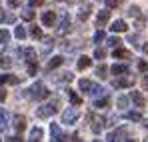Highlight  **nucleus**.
Listing matches in <instances>:
<instances>
[{"label":"nucleus","instance_id":"nucleus-1","mask_svg":"<svg viewBox=\"0 0 148 142\" xmlns=\"http://www.w3.org/2000/svg\"><path fill=\"white\" fill-rule=\"evenodd\" d=\"M48 94H50L48 88H46L42 82H34L28 90H24V96H26V98H36V100H44Z\"/></svg>","mask_w":148,"mask_h":142},{"label":"nucleus","instance_id":"nucleus-2","mask_svg":"<svg viewBox=\"0 0 148 142\" xmlns=\"http://www.w3.org/2000/svg\"><path fill=\"white\" fill-rule=\"evenodd\" d=\"M58 106H60V100H58V98H54L52 102L42 104L40 108H36V116H38V118H48V116H52V114L58 110Z\"/></svg>","mask_w":148,"mask_h":142},{"label":"nucleus","instance_id":"nucleus-3","mask_svg":"<svg viewBox=\"0 0 148 142\" xmlns=\"http://www.w3.org/2000/svg\"><path fill=\"white\" fill-rule=\"evenodd\" d=\"M78 116H80V112H78V108H76V106L66 108V110L62 112V122H64V124H74V122L78 120Z\"/></svg>","mask_w":148,"mask_h":142},{"label":"nucleus","instance_id":"nucleus-4","mask_svg":"<svg viewBox=\"0 0 148 142\" xmlns=\"http://www.w3.org/2000/svg\"><path fill=\"white\" fill-rule=\"evenodd\" d=\"M132 84H134V78L132 76H120V78H116L114 82H112V86L114 88H132Z\"/></svg>","mask_w":148,"mask_h":142},{"label":"nucleus","instance_id":"nucleus-5","mask_svg":"<svg viewBox=\"0 0 148 142\" xmlns=\"http://www.w3.org/2000/svg\"><path fill=\"white\" fill-rule=\"evenodd\" d=\"M126 134H128V132H126V128H118V130H114V132H110V134H108V142H124L126 140Z\"/></svg>","mask_w":148,"mask_h":142},{"label":"nucleus","instance_id":"nucleus-6","mask_svg":"<svg viewBox=\"0 0 148 142\" xmlns=\"http://www.w3.org/2000/svg\"><path fill=\"white\" fill-rule=\"evenodd\" d=\"M64 136H62V130L58 124H50V142H62Z\"/></svg>","mask_w":148,"mask_h":142},{"label":"nucleus","instance_id":"nucleus-7","mask_svg":"<svg viewBox=\"0 0 148 142\" xmlns=\"http://www.w3.org/2000/svg\"><path fill=\"white\" fill-rule=\"evenodd\" d=\"M12 124H14L16 132H24V128H26V118L22 116V114H16V116L12 118Z\"/></svg>","mask_w":148,"mask_h":142},{"label":"nucleus","instance_id":"nucleus-8","mask_svg":"<svg viewBox=\"0 0 148 142\" xmlns=\"http://www.w3.org/2000/svg\"><path fill=\"white\" fill-rule=\"evenodd\" d=\"M128 70H130V68H128L126 64H114V66L110 68V72H112L116 78H120V76H126V74H128Z\"/></svg>","mask_w":148,"mask_h":142},{"label":"nucleus","instance_id":"nucleus-9","mask_svg":"<svg viewBox=\"0 0 148 142\" xmlns=\"http://www.w3.org/2000/svg\"><path fill=\"white\" fill-rule=\"evenodd\" d=\"M104 124H106V118L96 116V118L92 120V132H94V134H100V132H102V128H104Z\"/></svg>","mask_w":148,"mask_h":142},{"label":"nucleus","instance_id":"nucleus-10","mask_svg":"<svg viewBox=\"0 0 148 142\" xmlns=\"http://www.w3.org/2000/svg\"><path fill=\"white\" fill-rule=\"evenodd\" d=\"M42 24H44V26H54V24H56V14H54L52 10L44 12V14H42Z\"/></svg>","mask_w":148,"mask_h":142},{"label":"nucleus","instance_id":"nucleus-11","mask_svg":"<svg viewBox=\"0 0 148 142\" xmlns=\"http://www.w3.org/2000/svg\"><path fill=\"white\" fill-rule=\"evenodd\" d=\"M66 32H70V20H68V16L64 14L62 20H60V24H58V34H66Z\"/></svg>","mask_w":148,"mask_h":142},{"label":"nucleus","instance_id":"nucleus-12","mask_svg":"<svg viewBox=\"0 0 148 142\" xmlns=\"http://www.w3.org/2000/svg\"><path fill=\"white\" fill-rule=\"evenodd\" d=\"M8 120H10V114H8V110L0 108V132H2V130H6V126H8Z\"/></svg>","mask_w":148,"mask_h":142},{"label":"nucleus","instance_id":"nucleus-13","mask_svg":"<svg viewBox=\"0 0 148 142\" xmlns=\"http://www.w3.org/2000/svg\"><path fill=\"white\" fill-rule=\"evenodd\" d=\"M62 62H64V58H62V56H52V58L48 60V66H46V68H48V70H54V68L62 66Z\"/></svg>","mask_w":148,"mask_h":142},{"label":"nucleus","instance_id":"nucleus-14","mask_svg":"<svg viewBox=\"0 0 148 142\" xmlns=\"http://www.w3.org/2000/svg\"><path fill=\"white\" fill-rule=\"evenodd\" d=\"M90 64H92V60L88 58V56H80L78 58V70H86V68H90Z\"/></svg>","mask_w":148,"mask_h":142},{"label":"nucleus","instance_id":"nucleus-15","mask_svg":"<svg viewBox=\"0 0 148 142\" xmlns=\"http://www.w3.org/2000/svg\"><path fill=\"white\" fill-rule=\"evenodd\" d=\"M78 86H80V90H82V92H86V94H90V92H92V86H94V84H92L90 80H86V78H82V80L78 82Z\"/></svg>","mask_w":148,"mask_h":142},{"label":"nucleus","instance_id":"nucleus-16","mask_svg":"<svg viewBox=\"0 0 148 142\" xmlns=\"http://www.w3.org/2000/svg\"><path fill=\"white\" fill-rule=\"evenodd\" d=\"M108 18H110V12H108V10H100L98 16H96V22H98V26H104V24L108 22Z\"/></svg>","mask_w":148,"mask_h":142},{"label":"nucleus","instance_id":"nucleus-17","mask_svg":"<svg viewBox=\"0 0 148 142\" xmlns=\"http://www.w3.org/2000/svg\"><path fill=\"white\" fill-rule=\"evenodd\" d=\"M126 28H128V26H126V22H124V20H114V22H112V26H110V30H112V32H124Z\"/></svg>","mask_w":148,"mask_h":142},{"label":"nucleus","instance_id":"nucleus-18","mask_svg":"<svg viewBox=\"0 0 148 142\" xmlns=\"http://www.w3.org/2000/svg\"><path fill=\"white\" fill-rule=\"evenodd\" d=\"M52 78H54V82H70L72 80V74L70 72H60L56 76H52Z\"/></svg>","mask_w":148,"mask_h":142},{"label":"nucleus","instance_id":"nucleus-19","mask_svg":"<svg viewBox=\"0 0 148 142\" xmlns=\"http://www.w3.org/2000/svg\"><path fill=\"white\" fill-rule=\"evenodd\" d=\"M114 58H118V60L130 58V50H124V48H114Z\"/></svg>","mask_w":148,"mask_h":142},{"label":"nucleus","instance_id":"nucleus-20","mask_svg":"<svg viewBox=\"0 0 148 142\" xmlns=\"http://www.w3.org/2000/svg\"><path fill=\"white\" fill-rule=\"evenodd\" d=\"M130 98L134 100V104H136L138 108H144V96L140 94V92H132V94H130Z\"/></svg>","mask_w":148,"mask_h":142},{"label":"nucleus","instance_id":"nucleus-21","mask_svg":"<svg viewBox=\"0 0 148 142\" xmlns=\"http://www.w3.org/2000/svg\"><path fill=\"white\" fill-rule=\"evenodd\" d=\"M24 58H26L28 64L36 62V52H34V48H26V50H24Z\"/></svg>","mask_w":148,"mask_h":142},{"label":"nucleus","instance_id":"nucleus-22","mask_svg":"<svg viewBox=\"0 0 148 142\" xmlns=\"http://www.w3.org/2000/svg\"><path fill=\"white\" fill-rule=\"evenodd\" d=\"M40 138H42V128H38V126H36V128H32V130H30V140H32V142H38Z\"/></svg>","mask_w":148,"mask_h":142},{"label":"nucleus","instance_id":"nucleus-23","mask_svg":"<svg viewBox=\"0 0 148 142\" xmlns=\"http://www.w3.org/2000/svg\"><path fill=\"white\" fill-rule=\"evenodd\" d=\"M68 98H70V102H72L74 106H80L82 104V98L76 94V90H68Z\"/></svg>","mask_w":148,"mask_h":142},{"label":"nucleus","instance_id":"nucleus-24","mask_svg":"<svg viewBox=\"0 0 148 142\" xmlns=\"http://www.w3.org/2000/svg\"><path fill=\"white\" fill-rule=\"evenodd\" d=\"M110 104V98L108 96H102V98H98L96 102H94V108H106Z\"/></svg>","mask_w":148,"mask_h":142},{"label":"nucleus","instance_id":"nucleus-25","mask_svg":"<svg viewBox=\"0 0 148 142\" xmlns=\"http://www.w3.org/2000/svg\"><path fill=\"white\" fill-rule=\"evenodd\" d=\"M88 16H90V6H82L80 12H78V18H80V20H86Z\"/></svg>","mask_w":148,"mask_h":142},{"label":"nucleus","instance_id":"nucleus-26","mask_svg":"<svg viewBox=\"0 0 148 142\" xmlns=\"http://www.w3.org/2000/svg\"><path fill=\"white\" fill-rule=\"evenodd\" d=\"M10 66H12V60H10L8 56L0 54V68H10Z\"/></svg>","mask_w":148,"mask_h":142},{"label":"nucleus","instance_id":"nucleus-27","mask_svg":"<svg viewBox=\"0 0 148 142\" xmlns=\"http://www.w3.org/2000/svg\"><path fill=\"white\" fill-rule=\"evenodd\" d=\"M42 42H44V52H48L50 48L54 46V38H52V36H44Z\"/></svg>","mask_w":148,"mask_h":142},{"label":"nucleus","instance_id":"nucleus-28","mask_svg":"<svg viewBox=\"0 0 148 142\" xmlns=\"http://www.w3.org/2000/svg\"><path fill=\"white\" fill-rule=\"evenodd\" d=\"M14 36H16L18 40L26 38V30H24V26H16V28H14Z\"/></svg>","mask_w":148,"mask_h":142},{"label":"nucleus","instance_id":"nucleus-29","mask_svg":"<svg viewBox=\"0 0 148 142\" xmlns=\"http://www.w3.org/2000/svg\"><path fill=\"white\" fill-rule=\"evenodd\" d=\"M8 40H10V32L0 28V44H8Z\"/></svg>","mask_w":148,"mask_h":142},{"label":"nucleus","instance_id":"nucleus-30","mask_svg":"<svg viewBox=\"0 0 148 142\" xmlns=\"http://www.w3.org/2000/svg\"><path fill=\"white\" fill-rule=\"evenodd\" d=\"M106 74H108V66H106V64H100L98 68H96V76H100V78H106Z\"/></svg>","mask_w":148,"mask_h":142},{"label":"nucleus","instance_id":"nucleus-31","mask_svg":"<svg viewBox=\"0 0 148 142\" xmlns=\"http://www.w3.org/2000/svg\"><path fill=\"white\" fill-rule=\"evenodd\" d=\"M126 118L132 120V122H140V120H142V114H140V112H128Z\"/></svg>","mask_w":148,"mask_h":142},{"label":"nucleus","instance_id":"nucleus-32","mask_svg":"<svg viewBox=\"0 0 148 142\" xmlns=\"http://www.w3.org/2000/svg\"><path fill=\"white\" fill-rule=\"evenodd\" d=\"M92 96H98V94H102V96H106V90L102 88V86H98V84H94L92 86V92H90Z\"/></svg>","mask_w":148,"mask_h":142},{"label":"nucleus","instance_id":"nucleus-33","mask_svg":"<svg viewBox=\"0 0 148 142\" xmlns=\"http://www.w3.org/2000/svg\"><path fill=\"white\" fill-rule=\"evenodd\" d=\"M30 34H32V38H42V30L38 26H30Z\"/></svg>","mask_w":148,"mask_h":142},{"label":"nucleus","instance_id":"nucleus-34","mask_svg":"<svg viewBox=\"0 0 148 142\" xmlns=\"http://www.w3.org/2000/svg\"><path fill=\"white\" fill-rule=\"evenodd\" d=\"M128 14H130V16H134V18H140V8H138V6H130Z\"/></svg>","mask_w":148,"mask_h":142},{"label":"nucleus","instance_id":"nucleus-35","mask_svg":"<svg viewBox=\"0 0 148 142\" xmlns=\"http://www.w3.org/2000/svg\"><path fill=\"white\" fill-rule=\"evenodd\" d=\"M104 40V30H96V34H94V44H100Z\"/></svg>","mask_w":148,"mask_h":142},{"label":"nucleus","instance_id":"nucleus-36","mask_svg":"<svg viewBox=\"0 0 148 142\" xmlns=\"http://www.w3.org/2000/svg\"><path fill=\"white\" fill-rule=\"evenodd\" d=\"M22 18H24V20H32V18H34V12H32V8H26L24 12H22Z\"/></svg>","mask_w":148,"mask_h":142},{"label":"nucleus","instance_id":"nucleus-37","mask_svg":"<svg viewBox=\"0 0 148 142\" xmlns=\"http://www.w3.org/2000/svg\"><path fill=\"white\" fill-rule=\"evenodd\" d=\"M94 58H98V60L106 58V50H102V48H96V50H94Z\"/></svg>","mask_w":148,"mask_h":142},{"label":"nucleus","instance_id":"nucleus-38","mask_svg":"<svg viewBox=\"0 0 148 142\" xmlns=\"http://www.w3.org/2000/svg\"><path fill=\"white\" fill-rule=\"evenodd\" d=\"M36 72H38V64H36V62H32V64H28V74H30V76H34Z\"/></svg>","mask_w":148,"mask_h":142},{"label":"nucleus","instance_id":"nucleus-39","mask_svg":"<svg viewBox=\"0 0 148 142\" xmlns=\"http://www.w3.org/2000/svg\"><path fill=\"white\" fill-rule=\"evenodd\" d=\"M120 44H122V42H120V38H108V46H114V48H118Z\"/></svg>","mask_w":148,"mask_h":142},{"label":"nucleus","instance_id":"nucleus-40","mask_svg":"<svg viewBox=\"0 0 148 142\" xmlns=\"http://www.w3.org/2000/svg\"><path fill=\"white\" fill-rule=\"evenodd\" d=\"M128 40H130V44H132V46H138V42H140V38H138V34H134V36L130 34V36H128Z\"/></svg>","mask_w":148,"mask_h":142},{"label":"nucleus","instance_id":"nucleus-41","mask_svg":"<svg viewBox=\"0 0 148 142\" xmlns=\"http://www.w3.org/2000/svg\"><path fill=\"white\" fill-rule=\"evenodd\" d=\"M116 104H118L120 108H126V104H128V98H124V96H120V98L116 100Z\"/></svg>","mask_w":148,"mask_h":142},{"label":"nucleus","instance_id":"nucleus-42","mask_svg":"<svg viewBox=\"0 0 148 142\" xmlns=\"http://www.w3.org/2000/svg\"><path fill=\"white\" fill-rule=\"evenodd\" d=\"M138 70H140V72H146L148 70V62H146V60H140V62H138Z\"/></svg>","mask_w":148,"mask_h":142},{"label":"nucleus","instance_id":"nucleus-43","mask_svg":"<svg viewBox=\"0 0 148 142\" xmlns=\"http://www.w3.org/2000/svg\"><path fill=\"white\" fill-rule=\"evenodd\" d=\"M118 4H120V0H106V6L108 8H116Z\"/></svg>","mask_w":148,"mask_h":142},{"label":"nucleus","instance_id":"nucleus-44","mask_svg":"<svg viewBox=\"0 0 148 142\" xmlns=\"http://www.w3.org/2000/svg\"><path fill=\"white\" fill-rule=\"evenodd\" d=\"M8 80H10V74H0V86H2V84H6Z\"/></svg>","mask_w":148,"mask_h":142},{"label":"nucleus","instance_id":"nucleus-45","mask_svg":"<svg viewBox=\"0 0 148 142\" xmlns=\"http://www.w3.org/2000/svg\"><path fill=\"white\" fill-rule=\"evenodd\" d=\"M28 4H30V6H42L44 0H28Z\"/></svg>","mask_w":148,"mask_h":142},{"label":"nucleus","instance_id":"nucleus-46","mask_svg":"<svg viewBox=\"0 0 148 142\" xmlns=\"http://www.w3.org/2000/svg\"><path fill=\"white\" fill-rule=\"evenodd\" d=\"M18 82H20V78H18V76H12V74H10V80H8V84H18Z\"/></svg>","mask_w":148,"mask_h":142},{"label":"nucleus","instance_id":"nucleus-47","mask_svg":"<svg viewBox=\"0 0 148 142\" xmlns=\"http://www.w3.org/2000/svg\"><path fill=\"white\" fill-rule=\"evenodd\" d=\"M8 4H10L12 8H16V6H20V4H22V0H8Z\"/></svg>","mask_w":148,"mask_h":142},{"label":"nucleus","instance_id":"nucleus-48","mask_svg":"<svg viewBox=\"0 0 148 142\" xmlns=\"http://www.w3.org/2000/svg\"><path fill=\"white\" fill-rule=\"evenodd\" d=\"M6 18H8V14H6V12H4V10H2V8H0V22H4V20H6Z\"/></svg>","mask_w":148,"mask_h":142},{"label":"nucleus","instance_id":"nucleus-49","mask_svg":"<svg viewBox=\"0 0 148 142\" xmlns=\"http://www.w3.org/2000/svg\"><path fill=\"white\" fill-rule=\"evenodd\" d=\"M8 142H22V138H20V136H10Z\"/></svg>","mask_w":148,"mask_h":142},{"label":"nucleus","instance_id":"nucleus-50","mask_svg":"<svg viewBox=\"0 0 148 142\" xmlns=\"http://www.w3.org/2000/svg\"><path fill=\"white\" fill-rule=\"evenodd\" d=\"M4 100H6V92H4V90H0V102H4Z\"/></svg>","mask_w":148,"mask_h":142},{"label":"nucleus","instance_id":"nucleus-51","mask_svg":"<svg viewBox=\"0 0 148 142\" xmlns=\"http://www.w3.org/2000/svg\"><path fill=\"white\" fill-rule=\"evenodd\" d=\"M142 50H144V52L148 54V44H144V46H142Z\"/></svg>","mask_w":148,"mask_h":142},{"label":"nucleus","instance_id":"nucleus-52","mask_svg":"<svg viewBox=\"0 0 148 142\" xmlns=\"http://www.w3.org/2000/svg\"><path fill=\"white\" fill-rule=\"evenodd\" d=\"M144 86H146V88H148V78H144Z\"/></svg>","mask_w":148,"mask_h":142},{"label":"nucleus","instance_id":"nucleus-53","mask_svg":"<svg viewBox=\"0 0 148 142\" xmlns=\"http://www.w3.org/2000/svg\"><path fill=\"white\" fill-rule=\"evenodd\" d=\"M124 142H132V140H128V138H126V140H124Z\"/></svg>","mask_w":148,"mask_h":142},{"label":"nucleus","instance_id":"nucleus-54","mask_svg":"<svg viewBox=\"0 0 148 142\" xmlns=\"http://www.w3.org/2000/svg\"><path fill=\"white\" fill-rule=\"evenodd\" d=\"M96 142H98V140H96Z\"/></svg>","mask_w":148,"mask_h":142}]
</instances>
